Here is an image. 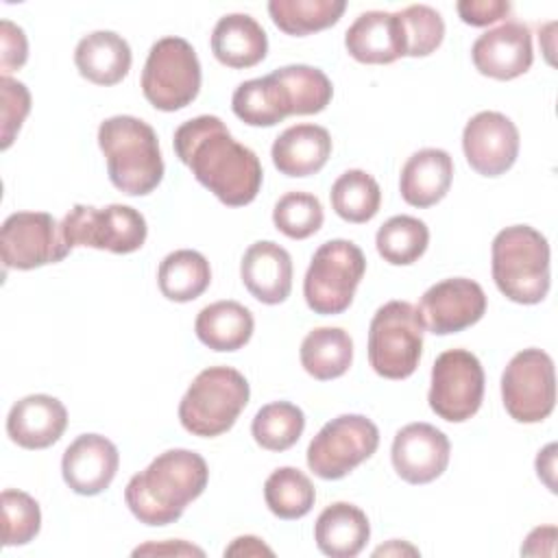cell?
<instances>
[{"mask_svg":"<svg viewBox=\"0 0 558 558\" xmlns=\"http://www.w3.org/2000/svg\"><path fill=\"white\" fill-rule=\"evenodd\" d=\"M172 144L179 161L222 205L244 207L259 194L264 170L257 155L235 142L218 116H196L183 122Z\"/></svg>","mask_w":558,"mask_h":558,"instance_id":"cell-1","label":"cell"},{"mask_svg":"<svg viewBox=\"0 0 558 558\" xmlns=\"http://www.w3.org/2000/svg\"><path fill=\"white\" fill-rule=\"evenodd\" d=\"M207 480L209 469L201 453L168 449L129 480L124 501L140 523L168 525L179 521L187 504L203 495Z\"/></svg>","mask_w":558,"mask_h":558,"instance_id":"cell-2","label":"cell"},{"mask_svg":"<svg viewBox=\"0 0 558 558\" xmlns=\"http://www.w3.org/2000/svg\"><path fill=\"white\" fill-rule=\"evenodd\" d=\"M98 146L107 174L126 196H146L163 179V159L155 129L135 116H111L98 126Z\"/></svg>","mask_w":558,"mask_h":558,"instance_id":"cell-3","label":"cell"},{"mask_svg":"<svg viewBox=\"0 0 558 558\" xmlns=\"http://www.w3.org/2000/svg\"><path fill=\"white\" fill-rule=\"evenodd\" d=\"M490 270L499 292L521 305L541 303L549 292V242L530 225L501 229L490 246Z\"/></svg>","mask_w":558,"mask_h":558,"instance_id":"cell-4","label":"cell"},{"mask_svg":"<svg viewBox=\"0 0 558 558\" xmlns=\"http://www.w3.org/2000/svg\"><path fill=\"white\" fill-rule=\"evenodd\" d=\"M251 388L246 377L231 366H209L190 384L179 403L181 425L201 438L229 432L246 408Z\"/></svg>","mask_w":558,"mask_h":558,"instance_id":"cell-5","label":"cell"},{"mask_svg":"<svg viewBox=\"0 0 558 558\" xmlns=\"http://www.w3.org/2000/svg\"><path fill=\"white\" fill-rule=\"evenodd\" d=\"M366 272V257L351 240L323 242L307 266L303 296L307 307L320 316L349 310L355 290Z\"/></svg>","mask_w":558,"mask_h":558,"instance_id":"cell-6","label":"cell"},{"mask_svg":"<svg viewBox=\"0 0 558 558\" xmlns=\"http://www.w3.org/2000/svg\"><path fill=\"white\" fill-rule=\"evenodd\" d=\"M423 320L408 301L384 303L368 327V362L384 379H408L423 353Z\"/></svg>","mask_w":558,"mask_h":558,"instance_id":"cell-7","label":"cell"},{"mask_svg":"<svg viewBox=\"0 0 558 558\" xmlns=\"http://www.w3.org/2000/svg\"><path fill=\"white\" fill-rule=\"evenodd\" d=\"M201 61L183 37H161L148 50L142 70L144 98L159 111H179L201 92Z\"/></svg>","mask_w":558,"mask_h":558,"instance_id":"cell-8","label":"cell"},{"mask_svg":"<svg viewBox=\"0 0 558 558\" xmlns=\"http://www.w3.org/2000/svg\"><path fill=\"white\" fill-rule=\"evenodd\" d=\"M148 235L146 218L131 205H74L61 220V238L72 251L89 246L126 255L144 246Z\"/></svg>","mask_w":558,"mask_h":558,"instance_id":"cell-9","label":"cell"},{"mask_svg":"<svg viewBox=\"0 0 558 558\" xmlns=\"http://www.w3.org/2000/svg\"><path fill=\"white\" fill-rule=\"evenodd\" d=\"M379 447L377 425L362 414H340L325 423L307 447V466L320 480H340Z\"/></svg>","mask_w":558,"mask_h":558,"instance_id":"cell-10","label":"cell"},{"mask_svg":"<svg viewBox=\"0 0 558 558\" xmlns=\"http://www.w3.org/2000/svg\"><path fill=\"white\" fill-rule=\"evenodd\" d=\"M501 401L519 423H541L556 405L554 360L543 349H523L504 368Z\"/></svg>","mask_w":558,"mask_h":558,"instance_id":"cell-11","label":"cell"},{"mask_svg":"<svg viewBox=\"0 0 558 558\" xmlns=\"http://www.w3.org/2000/svg\"><path fill=\"white\" fill-rule=\"evenodd\" d=\"M484 399V368L466 349L442 351L432 366L429 408L449 423H464L480 410Z\"/></svg>","mask_w":558,"mask_h":558,"instance_id":"cell-12","label":"cell"},{"mask_svg":"<svg viewBox=\"0 0 558 558\" xmlns=\"http://www.w3.org/2000/svg\"><path fill=\"white\" fill-rule=\"evenodd\" d=\"M0 255L4 268L33 270L57 264L70 255L61 238V225L48 211H15L0 229Z\"/></svg>","mask_w":558,"mask_h":558,"instance_id":"cell-13","label":"cell"},{"mask_svg":"<svg viewBox=\"0 0 558 558\" xmlns=\"http://www.w3.org/2000/svg\"><path fill=\"white\" fill-rule=\"evenodd\" d=\"M416 310L427 331L449 336L482 320L486 314V294L477 281L451 277L427 288Z\"/></svg>","mask_w":558,"mask_h":558,"instance_id":"cell-14","label":"cell"},{"mask_svg":"<svg viewBox=\"0 0 558 558\" xmlns=\"http://www.w3.org/2000/svg\"><path fill=\"white\" fill-rule=\"evenodd\" d=\"M519 129L499 111L475 113L462 131V150L469 166L482 177L508 172L519 157Z\"/></svg>","mask_w":558,"mask_h":558,"instance_id":"cell-15","label":"cell"},{"mask_svg":"<svg viewBox=\"0 0 558 558\" xmlns=\"http://www.w3.org/2000/svg\"><path fill=\"white\" fill-rule=\"evenodd\" d=\"M451 442L429 423H408L395 434L390 458L397 475L408 484H429L449 464Z\"/></svg>","mask_w":558,"mask_h":558,"instance_id":"cell-16","label":"cell"},{"mask_svg":"<svg viewBox=\"0 0 558 558\" xmlns=\"http://www.w3.org/2000/svg\"><path fill=\"white\" fill-rule=\"evenodd\" d=\"M473 65L480 74L512 81L532 68V33L523 22H504L482 33L471 48Z\"/></svg>","mask_w":558,"mask_h":558,"instance_id":"cell-17","label":"cell"},{"mask_svg":"<svg viewBox=\"0 0 558 558\" xmlns=\"http://www.w3.org/2000/svg\"><path fill=\"white\" fill-rule=\"evenodd\" d=\"M120 466L118 447L100 434H81L61 458L63 482L76 495H98L109 488Z\"/></svg>","mask_w":558,"mask_h":558,"instance_id":"cell-18","label":"cell"},{"mask_svg":"<svg viewBox=\"0 0 558 558\" xmlns=\"http://www.w3.org/2000/svg\"><path fill=\"white\" fill-rule=\"evenodd\" d=\"M240 277L259 303H283L292 290V257L272 240L253 242L242 255Z\"/></svg>","mask_w":558,"mask_h":558,"instance_id":"cell-19","label":"cell"},{"mask_svg":"<svg viewBox=\"0 0 558 558\" xmlns=\"http://www.w3.org/2000/svg\"><path fill=\"white\" fill-rule=\"evenodd\" d=\"M347 52L368 65H386L405 57V37L399 13L366 11L344 33Z\"/></svg>","mask_w":558,"mask_h":558,"instance_id":"cell-20","label":"cell"},{"mask_svg":"<svg viewBox=\"0 0 558 558\" xmlns=\"http://www.w3.org/2000/svg\"><path fill=\"white\" fill-rule=\"evenodd\" d=\"M68 427L65 405L50 395H28L13 403L7 416L9 438L24 449H46L54 445Z\"/></svg>","mask_w":558,"mask_h":558,"instance_id":"cell-21","label":"cell"},{"mask_svg":"<svg viewBox=\"0 0 558 558\" xmlns=\"http://www.w3.org/2000/svg\"><path fill=\"white\" fill-rule=\"evenodd\" d=\"M453 179V159L442 148H421L401 168V198L418 209L440 203Z\"/></svg>","mask_w":558,"mask_h":558,"instance_id":"cell-22","label":"cell"},{"mask_svg":"<svg viewBox=\"0 0 558 558\" xmlns=\"http://www.w3.org/2000/svg\"><path fill=\"white\" fill-rule=\"evenodd\" d=\"M331 155V135L318 124H294L275 137L270 157L286 177H310L323 170Z\"/></svg>","mask_w":558,"mask_h":558,"instance_id":"cell-23","label":"cell"},{"mask_svg":"<svg viewBox=\"0 0 558 558\" xmlns=\"http://www.w3.org/2000/svg\"><path fill=\"white\" fill-rule=\"evenodd\" d=\"M211 52L227 68H253L266 59L268 37L262 24L248 13H229L211 31Z\"/></svg>","mask_w":558,"mask_h":558,"instance_id":"cell-24","label":"cell"},{"mask_svg":"<svg viewBox=\"0 0 558 558\" xmlns=\"http://www.w3.org/2000/svg\"><path fill=\"white\" fill-rule=\"evenodd\" d=\"M131 46L113 31H94L85 35L74 50V63L83 78L94 85H116L131 70Z\"/></svg>","mask_w":558,"mask_h":558,"instance_id":"cell-25","label":"cell"},{"mask_svg":"<svg viewBox=\"0 0 558 558\" xmlns=\"http://www.w3.org/2000/svg\"><path fill=\"white\" fill-rule=\"evenodd\" d=\"M371 536V523L357 506L336 501L327 506L314 523L316 547L331 558L357 556Z\"/></svg>","mask_w":558,"mask_h":558,"instance_id":"cell-26","label":"cell"},{"mask_svg":"<svg viewBox=\"0 0 558 558\" xmlns=\"http://www.w3.org/2000/svg\"><path fill=\"white\" fill-rule=\"evenodd\" d=\"M231 109L248 126H275L292 116L290 94L272 72L240 83L231 96Z\"/></svg>","mask_w":558,"mask_h":558,"instance_id":"cell-27","label":"cell"},{"mask_svg":"<svg viewBox=\"0 0 558 558\" xmlns=\"http://www.w3.org/2000/svg\"><path fill=\"white\" fill-rule=\"evenodd\" d=\"M255 329L248 307L238 301H216L205 305L194 323L196 338L211 351L242 349Z\"/></svg>","mask_w":558,"mask_h":558,"instance_id":"cell-28","label":"cell"},{"mask_svg":"<svg viewBox=\"0 0 558 558\" xmlns=\"http://www.w3.org/2000/svg\"><path fill=\"white\" fill-rule=\"evenodd\" d=\"M301 366L318 381L342 377L353 362V340L342 327H316L301 342Z\"/></svg>","mask_w":558,"mask_h":558,"instance_id":"cell-29","label":"cell"},{"mask_svg":"<svg viewBox=\"0 0 558 558\" xmlns=\"http://www.w3.org/2000/svg\"><path fill=\"white\" fill-rule=\"evenodd\" d=\"M211 283V268L203 253L179 248L168 253L157 270V286L168 301L187 303L198 299Z\"/></svg>","mask_w":558,"mask_h":558,"instance_id":"cell-30","label":"cell"},{"mask_svg":"<svg viewBox=\"0 0 558 558\" xmlns=\"http://www.w3.org/2000/svg\"><path fill=\"white\" fill-rule=\"evenodd\" d=\"M347 9L344 0H270L268 13L279 31L305 37L333 26Z\"/></svg>","mask_w":558,"mask_h":558,"instance_id":"cell-31","label":"cell"},{"mask_svg":"<svg viewBox=\"0 0 558 558\" xmlns=\"http://www.w3.org/2000/svg\"><path fill=\"white\" fill-rule=\"evenodd\" d=\"M333 211L353 225L368 222L377 216L381 205L379 183L366 170H347L342 172L329 192Z\"/></svg>","mask_w":558,"mask_h":558,"instance_id":"cell-32","label":"cell"},{"mask_svg":"<svg viewBox=\"0 0 558 558\" xmlns=\"http://www.w3.org/2000/svg\"><path fill=\"white\" fill-rule=\"evenodd\" d=\"M264 499L275 517L292 521L312 510L316 488L312 480L296 466H279L264 482Z\"/></svg>","mask_w":558,"mask_h":558,"instance_id":"cell-33","label":"cell"},{"mask_svg":"<svg viewBox=\"0 0 558 558\" xmlns=\"http://www.w3.org/2000/svg\"><path fill=\"white\" fill-rule=\"evenodd\" d=\"M429 244V229L414 216L388 218L375 235L377 253L392 266H410L423 257Z\"/></svg>","mask_w":558,"mask_h":558,"instance_id":"cell-34","label":"cell"},{"mask_svg":"<svg viewBox=\"0 0 558 558\" xmlns=\"http://www.w3.org/2000/svg\"><path fill=\"white\" fill-rule=\"evenodd\" d=\"M305 429V414L290 401H272L257 410L251 423L255 442L266 451H286L299 442Z\"/></svg>","mask_w":558,"mask_h":558,"instance_id":"cell-35","label":"cell"},{"mask_svg":"<svg viewBox=\"0 0 558 558\" xmlns=\"http://www.w3.org/2000/svg\"><path fill=\"white\" fill-rule=\"evenodd\" d=\"M275 76L286 85L292 102V116L320 113L333 96L329 76L314 65H283L275 70Z\"/></svg>","mask_w":558,"mask_h":558,"instance_id":"cell-36","label":"cell"},{"mask_svg":"<svg viewBox=\"0 0 558 558\" xmlns=\"http://www.w3.org/2000/svg\"><path fill=\"white\" fill-rule=\"evenodd\" d=\"M325 214L318 196L310 192H288L272 209L275 227L290 240H305L323 227Z\"/></svg>","mask_w":558,"mask_h":558,"instance_id":"cell-37","label":"cell"},{"mask_svg":"<svg viewBox=\"0 0 558 558\" xmlns=\"http://www.w3.org/2000/svg\"><path fill=\"white\" fill-rule=\"evenodd\" d=\"M2 545L15 547L31 543L41 527V510L35 497L24 490H2Z\"/></svg>","mask_w":558,"mask_h":558,"instance_id":"cell-38","label":"cell"},{"mask_svg":"<svg viewBox=\"0 0 558 558\" xmlns=\"http://www.w3.org/2000/svg\"><path fill=\"white\" fill-rule=\"evenodd\" d=\"M399 13L403 37H405V57H427L445 39V22L440 13L427 4H410Z\"/></svg>","mask_w":558,"mask_h":558,"instance_id":"cell-39","label":"cell"},{"mask_svg":"<svg viewBox=\"0 0 558 558\" xmlns=\"http://www.w3.org/2000/svg\"><path fill=\"white\" fill-rule=\"evenodd\" d=\"M0 96H2V118H0V148L7 150L17 137L28 111H31V92L22 81L11 76L0 78Z\"/></svg>","mask_w":558,"mask_h":558,"instance_id":"cell-40","label":"cell"},{"mask_svg":"<svg viewBox=\"0 0 558 558\" xmlns=\"http://www.w3.org/2000/svg\"><path fill=\"white\" fill-rule=\"evenodd\" d=\"M28 59V41L24 31L11 20L0 22V70L2 76L20 70Z\"/></svg>","mask_w":558,"mask_h":558,"instance_id":"cell-41","label":"cell"},{"mask_svg":"<svg viewBox=\"0 0 558 558\" xmlns=\"http://www.w3.org/2000/svg\"><path fill=\"white\" fill-rule=\"evenodd\" d=\"M456 9L464 24L488 26V24L506 17L512 7H510V2H504V0H460L456 4Z\"/></svg>","mask_w":558,"mask_h":558,"instance_id":"cell-42","label":"cell"},{"mask_svg":"<svg viewBox=\"0 0 558 558\" xmlns=\"http://www.w3.org/2000/svg\"><path fill=\"white\" fill-rule=\"evenodd\" d=\"M541 541H547V549H543V554L551 556L554 554V541H556V525H543V527H534L523 547L521 554L523 556H541Z\"/></svg>","mask_w":558,"mask_h":558,"instance_id":"cell-43","label":"cell"},{"mask_svg":"<svg viewBox=\"0 0 558 558\" xmlns=\"http://www.w3.org/2000/svg\"><path fill=\"white\" fill-rule=\"evenodd\" d=\"M140 554H174V556L196 554V556H203L205 551L201 547L187 545L183 541H168V543H148V545H142V547L133 549V556H140Z\"/></svg>","mask_w":558,"mask_h":558,"instance_id":"cell-44","label":"cell"},{"mask_svg":"<svg viewBox=\"0 0 558 558\" xmlns=\"http://www.w3.org/2000/svg\"><path fill=\"white\" fill-rule=\"evenodd\" d=\"M272 556V549L262 543L257 536H238L227 549L225 556Z\"/></svg>","mask_w":558,"mask_h":558,"instance_id":"cell-45","label":"cell"},{"mask_svg":"<svg viewBox=\"0 0 558 558\" xmlns=\"http://www.w3.org/2000/svg\"><path fill=\"white\" fill-rule=\"evenodd\" d=\"M556 445H547L543 451H538L536 456V473L538 477L547 484V488L554 493L556 484H554V458H556Z\"/></svg>","mask_w":558,"mask_h":558,"instance_id":"cell-46","label":"cell"},{"mask_svg":"<svg viewBox=\"0 0 558 558\" xmlns=\"http://www.w3.org/2000/svg\"><path fill=\"white\" fill-rule=\"evenodd\" d=\"M403 549H408V551H412V554H418L414 547L403 545V543H401V547H399V541H392L390 545H386V547L381 545L379 549H375V556H379V554H390V551H392V554H399V551H403Z\"/></svg>","mask_w":558,"mask_h":558,"instance_id":"cell-47","label":"cell"}]
</instances>
